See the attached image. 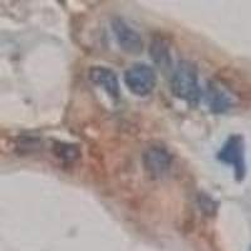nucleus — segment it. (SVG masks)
Instances as JSON below:
<instances>
[{"mask_svg": "<svg viewBox=\"0 0 251 251\" xmlns=\"http://www.w3.org/2000/svg\"><path fill=\"white\" fill-rule=\"evenodd\" d=\"M171 91L175 97L185 100L191 106H197L202 97L199 71L192 62L181 60L171 75Z\"/></svg>", "mask_w": 251, "mask_h": 251, "instance_id": "1", "label": "nucleus"}, {"mask_svg": "<svg viewBox=\"0 0 251 251\" xmlns=\"http://www.w3.org/2000/svg\"><path fill=\"white\" fill-rule=\"evenodd\" d=\"M217 158L223 163L231 166L234 170L235 178L239 182L246 176V158H245V141L241 134H231L221 150L217 153Z\"/></svg>", "mask_w": 251, "mask_h": 251, "instance_id": "2", "label": "nucleus"}, {"mask_svg": "<svg viewBox=\"0 0 251 251\" xmlns=\"http://www.w3.org/2000/svg\"><path fill=\"white\" fill-rule=\"evenodd\" d=\"M125 83L134 96L146 97L151 94L156 87V72L145 63H137L125 72Z\"/></svg>", "mask_w": 251, "mask_h": 251, "instance_id": "3", "label": "nucleus"}, {"mask_svg": "<svg viewBox=\"0 0 251 251\" xmlns=\"http://www.w3.org/2000/svg\"><path fill=\"white\" fill-rule=\"evenodd\" d=\"M111 25L121 48L129 54H140L143 50V40L140 33L134 30L122 18H114Z\"/></svg>", "mask_w": 251, "mask_h": 251, "instance_id": "4", "label": "nucleus"}, {"mask_svg": "<svg viewBox=\"0 0 251 251\" xmlns=\"http://www.w3.org/2000/svg\"><path fill=\"white\" fill-rule=\"evenodd\" d=\"M143 166L152 177H161L169 171L174 157L163 146H150L143 152Z\"/></svg>", "mask_w": 251, "mask_h": 251, "instance_id": "5", "label": "nucleus"}, {"mask_svg": "<svg viewBox=\"0 0 251 251\" xmlns=\"http://www.w3.org/2000/svg\"><path fill=\"white\" fill-rule=\"evenodd\" d=\"M88 77L92 83H94L96 86L100 87L103 91L108 94L109 97L113 100H118L121 96V88L120 82L112 69L106 68V67L96 66L92 67L88 72Z\"/></svg>", "mask_w": 251, "mask_h": 251, "instance_id": "6", "label": "nucleus"}, {"mask_svg": "<svg viewBox=\"0 0 251 251\" xmlns=\"http://www.w3.org/2000/svg\"><path fill=\"white\" fill-rule=\"evenodd\" d=\"M150 55L156 66L161 69H170L172 66L171 54H170L169 44L166 43L165 39L154 38L150 46Z\"/></svg>", "mask_w": 251, "mask_h": 251, "instance_id": "7", "label": "nucleus"}, {"mask_svg": "<svg viewBox=\"0 0 251 251\" xmlns=\"http://www.w3.org/2000/svg\"><path fill=\"white\" fill-rule=\"evenodd\" d=\"M207 100L210 108L214 113H224L227 111L232 104L231 97L226 92L219 88L217 86H210L207 92Z\"/></svg>", "mask_w": 251, "mask_h": 251, "instance_id": "8", "label": "nucleus"}, {"mask_svg": "<svg viewBox=\"0 0 251 251\" xmlns=\"http://www.w3.org/2000/svg\"><path fill=\"white\" fill-rule=\"evenodd\" d=\"M55 154L66 162H72L79 157V151L75 145H66L64 143V145H55Z\"/></svg>", "mask_w": 251, "mask_h": 251, "instance_id": "9", "label": "nucleus"}, {"mask_svg": "<svg viewBox=\"0 0 251 251\" xmlns=\"http://www.w3.org/2000/svg\"><path fill=\"white\" fill-rule=\"evenodd\" d=\"M199 205L206 215H214L217 210V203L208 195H200Z\"/></svg>", "mask_w": 251, "mask_h": 251, "instance_id": "10", "label": "nucleus"}, {"mask_svg": "<svg viewBox=\"0 0 251 251\" xmlns=\"http://www.w3.org/2000/svg\"><path fill=\"white\" fill-rule=\"evenodd\" d=\"M249 251H251V248H250V250H249Z\"/></svg>", "mask_w": 251, "mask_h": 251, "instance_id": "11", "label": "nucleus"}]
</instances>
